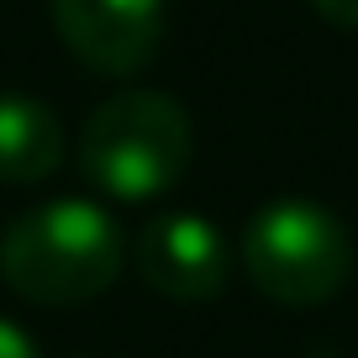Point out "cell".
I'll return each instance as SVG.
<instances>
[{
	"label": "cell",
	"mask_w": 358,
	"mask_h": 358,
	"mask_svg": "<svg viewBox=\"0 0 358 358\" xmlns=\"http://www.w3.org/2000/svg\"><path fill=\"white\" fill-rule=\"evenodd\" d=\"M127 264L122 222L101 201L53 195L22 211L0 237V280L32 306H85L116 285Z\"/></svg>",
	"instance_id": "1"
},
{
	"label": "cell",
	"mask_w": 358,
	"mask_h": 358,
	"mask_svg": "<svg viewBox=\"0 0 358 358\" xmlns=\"http://www.w3.org/2000/svg\"><path fill=\"white\" fill-rule=\"evenodd\" d=\"M74 158L90 190L106 201H158L185 179L195 158L190 111L164 90H122L85 116Z\"/></svg>",
	"instance_id": "2"
},
{
	"label": "cell",
	"mask_w": 358,
	"mask_h": 358,
	"mask_svg": "<svg viewBox=\"0 0 358 358\" xmlns=\"http://www.w3.org/2000/svg\"><path fill=\"white\" fill-rule=\"evenodd\" d=\"M243 268L264 301L311 311L343 295V285L353 280V237L327 206L306 195H280L248 216Z\"/></svg>",
	"instance_id": "3"
},
{
	"label": "cell",
	"mask_w": 358,
	"mask_h": 358,
	"mask_svg": "<svg viewBox=\"0 0 358 358\" xmlns=\"http://www.w3.org/2000/svg\"><path fill=\"white\" fill-rule=\"evenodd\" d=\"M137 274L164 301H216L232 280V243L195 211H164L137 232Z\"/></svg>",
	"instance_id": "4"
},
{
	"label": "cell",
	"mask_w": 358,
	"mask_h": 358,
	"mask_svg": "<svg viewBox=\"0 0 358 358\" xmlns=\"http://www.w3.org/2000/svg\"><path fill=\"white\" fill-rule=\"evenodd\" d=\"M64 48L90 74H137L164 43L169 0H48Z\"/></svg>",
	"instance_id": "5"
},
{
	"label": "cell",
	"mask_w": 358,
	"mask_h": 358,
	"mask_svg": "<svg viewBox=\"0 0 358 358\" xmlns=\"http://www.w3.org/2000/svg\"><path fill=\"white\" fill-rule=\"evenodd\" d=\"M69 132L58 111L37 95L6 90L0 95V179L6 185H43L64 169Z\"/></svg>",
	"instance_id": "6"
},
{
	"label": "cell",
	"mask_w": 358,
	"mask_h": 358,
	"mask_svg": "<svg viewBox=\"0 0 358 358\" xmlns=\"http://www.w3.org/2000/svg\"><path fill=\"white\" fill-rule=\"evenodd\" d=\"M0 358H43V353H37V343H32L16 322H6V316H0Z\"/></svg>",
	"instance_id": "7"
},
{
	"label": "cell",
	"mask_w": 358,
	"mask_h": 358,
	"mask_svg": "<svg viewBox=\"0 0 358 358\" xmlns=\"http://www.w3.org/2000/svg\"><path fill=\"white\" fill-rule=\"evenodd\" d=\"M311 11L322 16V22H332V27L358 32V0H311Z\"/></svg>",
	"instance_id": "8"
}]
</instances>
